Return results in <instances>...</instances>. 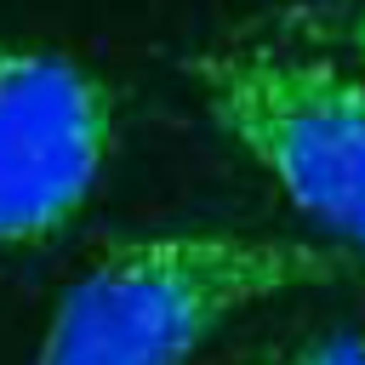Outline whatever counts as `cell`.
<instances>
[{"mask_svg":"<svg viewBox=\"0 0 365 365\" xmlns=\"http://www.w3.org/2000/svg\"><path fill=\"white\" fill-rule=\"evenodd\" d=\"M359 274L365 257L336 240L240 228L108 240L57 297L29 365H188L245 308Z\"/></svg>","mask_w":365,"mask_h":365,"instance_id":"cell-1","label":"cell"},{"mask_svg":"<svg viewBox=\"0 0 365 365\" xmlns=\"http://www.w3.org/2000/svg\"><path fill=\"white\" fill-rule=\"evenodd\" d=\"M188 80L222 137L308 222L365 257V74L279 46H205Z\"/></svg>","mask_w":365,"mask_h":365,"instance_id":"cell-2","label":"cell"},{"mask_svg":"<svg viewBox=\"0 0 365 365\" xmlns=\"http://www.w3.org/2000/svg\"><path fill=\"white\" fill-rule=\"evenodd\" d=\"M120 108L97 68L0 34V245H46L97 194Z\"/></svg>","mask_w":365,"mask_h":365,"instance_id":"cell-3","label":"cell"},{"mask_svg":"<svg viewBox=\"0 0 365 365\" xmlns=\"http://www.w3.org/2000/svg\"><path fill=\"white\" fill-rule=\"evenodd\" d=\"M279 365H365V336H319V342L285 354Z\"/></svg>","mask_w":365,"mask_h":365,"instance_id":"cell-4","label":"cell"},{"mask_svg":"<svg viewBox=\"0 0 365 365\" xmlns=\"http://www.w3.org/2000/svg\"><path fill=\"white\" fill-rule=\"evenodd\" d=\"M354 51H359V57H365V17H359V23H354Z\"/></svg>","mask_w":365,"mask_h":365,"instance_id":"cell-5","label":"cell"}]
</instances>
